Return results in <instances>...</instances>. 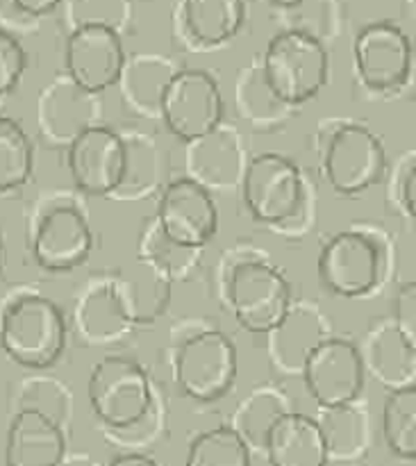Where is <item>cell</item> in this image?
<instances>
[{
	"instance_id": "1",
	"label": "cell",
	"mask_w": 416,
	"mask_h": 466,
	"mask_svg": "<svg viewBox=\"0 0 416 466\" xmlns=\"http://www.w3.org/2000/svg\"><path fill=\"white\" fill-rule=\"evenodd\" d=\"M391 250L385 237L371 228L337 232L319 253L317 273L323 289L341 299L373 294L390 276Z\"/></svg>"
},
{
	"instance_id": "2",
	"label": "cell",
	"mask_w": 416,
	"mask_h": 466,
	"mask_svg": "<svg viewBox=\"0 0 416 466\" xmlns=\"http://www.w3.org/2000/svg\"><path fill=\"white\" fill-rule=\"evenodd\" d=\"M0 349L25 369H46L66 349V319L55 300L18 294L0 309Z\"/></svg>"
},
{
	"instance_id": "3",
	"label": "cell",
	"mask_w": 416,
	"mask_h": 466,
	"mask_svg": "<svg viewBox=\"0 0 416 466\" xmlns=\"http://www.w3.org/2000/svg\"><path fill=\"white\" fill-rule=\"evenodd\" d=\"M259 66L276 98L289 107H300L326 86L330 55L314 32L289 27L271 36Z\"/></svg>"
},
{
	"instance_id": "4",
	"label": "cell",
	"mask_w": 416,
	"mask_h": 466,
	"mask_svg": "<svg viewBox=\"0 0 416 466\" xmlns=\"http://www.w3.org/2000/svg\"><path fill=\"white\" fill-rule=\"evenodd\" d=\"M223 296L235 321L253 335H269L294 303L285 273L262 258L232 262L223 278Z\"/></svg>"
},
{
	"instance_id": "5",
	"label": "cell",
	"mask_w": 416,
	"mask_h": 466,
	"mask_svg": "<svg viewBox=\"0 0 416 466\" xmlns=\"http://www.w3.org/2000/svg\"><path fill=\"white\" fill-rule=\"evenodd\" d=\"M91 412L114 432H126L144 423L155 405L148 373L126 355H105L94 364L86 382Z\"/></svg>"
},
{
	"instance_id": "6",
	"label": "cell",
	"mask_w": 416,
	"mask_h": 466,
	"mask_svg": "<svg viewBox=\"0 0 416 466\" xmlns=\"http://www.w3.org/2000/svg\"><path fill=\"white\" fill-rule=\"evenodd\" d=\"M239 373V355L226 332L203 328L180 341L173 358V378L187 399L212 403L232 390Z\"/></svg>"
},
{
	"instance_id": "7",
	"label": "cell",
	"mask_w": 416,
	"mask_h": 466,
	"mask_svg": "<svg viewBox=\"0 0 416 466\" xmlns=\"http://www.w3.org/2000/svg\"><path fill=\"white\" fill-rule=\"evenodd\" d=\"M321 168L337 194L358 196L385 180V144L362 123L341 121L323 139Z\"/></svg>"
},
{
	"instance_id": "8",
	"label": "cell",
	"mask_w": 416,
	"mask_h": 466,
	"mask_svg": "<svg viewBox=\"0 0 416 466\" xmlns=\"http://www.w3.org/2000/svg\"><path fill=\"white\" fill-rule=\"evenodd\" d=\"M250 217L267 226H287L305 208L308 189L294 159L280 153L255 155L239 182Z\"/></svg>"
},
{
	"instance_id": "9",
	"label": "cell",
	"mask_w": 416,
	"mask_h": 466,
	"mask_svg": "<svg viewBox=\"0 0 416 466\" xmlns=\"http://www.w3.org/2000/svg\"><path fill=\"white\" fill-rule=\"evenodd\" d=\"M226 100L221 86L200 68H178L162 96L159 118L180 141L200 139L223 126Z\"/></svg>"
},
{
	"instance_id": "10",
	"label": "cell",
	"mask_w": 416,
	"mask_h": 466,
	"mask_svg": "<svg viewBox=\"0 0 416 466\" xmlns=\"http://www.w3.org/2000/svg\"><path fill=\"white\" fill-rule=\"evenodd\" d=\"M30 248L35 262L46 271L82 267L94 250V232L85 209L66 198L44 205L32 226Z\"/></svg>"
},
{
	"instance_id": "11",
	"label": "cell",
	"mask_w": 416,
	"mask_h": 466,
	"mask_svg": "<svg viewBox=\"0 0 416 466\" xmlns=\"http://www.w3.org/2000/svg\"><path fill=\"white\" fill-rule=\"evenodd\" d=\"M66 164L82 194L98 198L118 194L126 180V139L112 127L96 123L66 146Z\"/></svg>"
},
{
	"instance_id": "12",
	"label": "cell",
	"mask_w": 416,
	"mask_h": 466,
	"mask_svg": "<svg viewBox=\"0 0 416 466\" xmlns=\"http://www.w3.org/2000/svg\"><path fill=\"white\" fill-rule=\"evenodd\" d=\"M155 223L171 241L200 250L218 232V208L212 191L191 176L176 177L159 194Z\"/></svg>"
},
{
	"instance_id": "13",
	"label": "cell",
	"mask_w": 416,
	"mask_h": 466,
	"mask_svg": "<svg viewBox=\"0 0 416 466\" xmlns=\"http://www.w3.org/2000/svg\"><path fill=\"white\" fill-rule=\"evenodd\" d=\"M300 378L319 408L358 400L367 382L362 350L353 341L330 335L312 350Z\"/></svg>"
},
{
	"instance_id": "14",
	"label": "cell",
	"mask_w": 416,
	"mask_h": 466,
	"mask_svg": "<svg viewBox=\"0 0 416 466\" xmlns=\"http://www.w3.org/2000/svg\"><path fill=\"white\" fill-rule=\"evenodd\" d=\"M353 62L367 89L380 94L401 89L412 73V41L394 23H369L355 36Z\"/></svg>"
},
{
	"instance_id": "15",
	"label": "cell",
	"mask_w": 416,
	"mask_h": 466,
	"mask_svg": "<svg viewBox=\"0 0 416 466\" xmlns=\"http://www.w3.org/2000/svg\"><path fill=\"white\" fill-rule=\"evenodd\" d=\"M126 59L121 32L105 25L73 27L64 48L66 76L91 94L118 85Z\"/></svg>"
},
{
	"instance_id": "16",
	"label": "cell",
	"mask_w": 416,
	"mask_h": 466,
	"mask_svg": "<svg viewBox=\"0 0 416 466\" xmlns=\"http://www.w3.org/2000/svg\"><path fill=\"white\" fill-rule=\"evenodd\" d=\"M100 116V94L82 89L64 73L39 96V127L53 144L68 146L82 130L96 126Z\"/></svg>"
},
{
	"instance_id": "17",
	"label": "cell",
	"mask_w": 416,
	"mask_h": 466,
	"mask_svg": "<svg viewBox=\"0 0 416 466\" xmlns=\"http://www.w3.org/2000/svg\"><path fill=\"white\" fill-rule=\"evenodd\" d=\"M66 455L62 421L36 408L14 414L5 437V466H57Z\"/></svg>"
},
{
	"instance_id": "18",
	"label": "cell",
	"mask_w": 416,
	"mask_h": 466,
	"mask_svg": "<svg viewBox=\"0 0 416 466\" xmlns=\"http://www.w3.org/2000/svg\"><path fill=\"white\" fill-rule=\"evenodd\" d=\"M330 337L326 317L312 303H291L289 312L269 332L273 367L287 376H300L312 350Z\"/></svg>"
},
{
	"instance_id": "19",
	"label": "cell",
	"mask_w": 416,
	"mask_h": 466,
	"mask_svg": "<svg viewBox=\"0 0 416 466\" xmlns=\"http://www.w3.org/2000/svg\"><path fill=\"white\" fill-rule=\"evenodd\" d=\"M76 326L86 344H117L132 328V309L117 280H94L76 303Z\"/></svg>"
},
{
	"instance_id": "20",
	"label": "cell",
	"mask_w": 416,
	"mask_h": 466,
	"mask_svg": "<svg viewBox=\"0 0 416 466\" xmlns=\"http://www.w3.org/2000/svg\"><path fill=\"white\" fill-rule=\"evenodd\" d=\"M246 0H180L178 27L194 48L209 50L228 44L241 32Z\"/></svg>"
},
{
	"instance_id": "21",
	"label": "cell",
	"mask_w": 416,
	"mask_h": 466,
	"mask_svg": "<svg viewBox=\"0 0 416 466\" xmlns=\"http://www.w3.org/2000/svg\"><path fill=\"white\" fill-rule=\"evenodd\" d=\"M262 453L271 466H328L330 462L317 419L294 410L278 419Z\"/></svg>"
},
{
	"instance_id": "22",
	"label": "cell",
	"mask_w": 416,
	"mask_h": 466,
	"mask_svg": "<svg viewBox=\"0 0 416 466\" xmlns=\"http://www.w3.org/2000/svg\"><path fill=\"white\" fill-rule=\"evenodd\" d=\"M362 360L367 376L371 373L387 390L416 385V353L396 328L394 319L378 321L364 339Z\"/></svg>"
},
{
	"instance_id": "23",
	"label": "cell",
	"mask_w": 416,
	"mask_h": 466,
	"mask_svg": "<svg viewBox=\"0 0 416 466\" xmlns=\"http://www.w3.org/2000/svg\"><path fill=\"white\" fill-rule=\"evenodd\" d=\"M189 164L194 180L212 187H235L241 182L246 164L241 162L239 139L232 130L218 126L209 135L189 141Z\"/></svg>"
},
{
	"instance_id": "24",
	"label": "cell",
	"mask_w": 416,
	"mask_h": 466,
	"mask_svg": "<svg viewBox=\"0 0 416 466\" xmlns=\"http://www.w3.org/2000/svg\"><path fill=\"white\" fill-rule=\"evenodd\" d=\"M176 71L178 68L173 66L171 59L162 55L137 53L127 57L118 80L127 107L139 112L141 116L159 118L162 96Z\"/></svg>"
},
{
	"instance_id": "25",
	"label": "cell",
	"mask_w": 416,
	"mask_h": 466,
	"mask_svg": "<svg viewBox=\"0 0 416 466\" xmlns=\"http://www.w3.org/2000/svg\"><path fill=\"white\" fill-rule=\"evenodd\" d=\"M317 423L326 440L328 458L335 462H355L362 458L371 444V423L369 412L362 403L335 405V408H319Z\"/></svg>"
},
{
	"instance_id": "26",
	"label": "cell",
	"mask_w": 416,
	"mask_h": 466,
	"mask_svg": "<svg viewBox=\"0 0 416 466\" xmlns=\"http://www.w3.org/2000/svg\"><path fill=\"white\" fill-rule=\"evenodd\" d=\"M291 412L289 400L276 387H258L239 403L235 412L232 428L241 435V440L250 446V451H264L267 437L280 417Z\"/></svg>"
},
{
	"instance_id": "27",
	"label": "cell",
	"mask_w": 416,
	"mask_h": 466,
	"mask_svg": "<svg viewBox=\"0 0 416 466\" xmlns=\"http://www.w3.org/2000/svg\"><path fill=\"white\" fill-rule=\"evenodd\" d=\"M382 437L396 458L416 460V385L390 390L382 405Z\"/></svg>"
},
{
	"instance_id": "28",
	"label": "cell",
	"mask_w": 416,
	"mask_h": 466,
	"mask_svg": "<svg viewBox=\"0 0 416 466\" xmlns=\"http://www.w3.org/2000/svg\"><path fill=\"white\" fill-rule=\"evenodd\" d=\"M35 168V146L16 118L0 116V191L25 185Z\"/></svg>"
},
{
	"instance_id": "29",
	"label": "cell",
	"mask_w": 416,
	"mask_h": 466,
	"mask_svg": "<svg viewBox=\"0 0 416 466\" xmlns=\"http://www.w3.org/2000/svg\"><path fill=\"white\" fill-rule=\"evenodd\" d=\"M185 466H253L250 446L232 426L212 428L191 441Z\"/></svg>"
},
{
	"instance_id": "30",
	"label": "cell",
	"mask_w": 416,
	"mask_h": 466,
	"mask_svg": "<svg viewBox=\"0 0 416 466\" xmlns=\"http://www.w3.org/2000/svg\"><path fill=\"white\" fill-rule=\"evenodd\" d=\"M73 27L105 25L121 32L132 16V0H64Z\"/></svg>"
},
{
	"instance_id": "31",
	"label": "cell",
	"mask_w": 416,
	"mask_h": 466,
	"mask_svg": "<svg viewBox=\"0 0 416 466\" xmlns=\"http://www.w3.org/2000/svg\"><path fill=\"white\" fill-rule=\"evenodd\" d=\"M141 253H144L146 262L157 267V271L168 273V276H180V273L189 271L198 250L185 248V246L171 241L153 221L146 230L144 241H141Z\"/></svg>"
},
{
	"instance_id": "32",
	"label": "cell",
	"mask_w": 416,
	"mask_h": 466,
	"mask_svg": "<svg viewBox=\"0 0 416 466\" xmlns=\"http://www.w3.org/2000/svg\"><path fill=\"white\" fill-rule=\"evenodd\" d=\"M27 66L25 48L12 30L0 27V98L12 94Z\"/></svg>"
},
{
	"instance_id": "33",
	"label": "cell",
	"mask_w": 416,
	"mask_h": 466,
	"mask_svg": "<svg viewBox=\"0 0 416 466\" xmlns=\"http://www.w3.org/2000/svg\"><path fill=\"white\" fill-rule=\"evenodd\" d=\"M394 323L410 349L416 353V280L408 282L399 289L394 300Z\"/></svg>"
},
{
	"instance_id": "34",
	"label": "cell",
	"mask_w": 416,
	"mask_h": 466,
	"mask_svg": "<svg viewBox=\"0 0 416 466\" xmlns=\"http://www.w3.org/2000/svg\"><path fill=\"white\" fill-rule=\"evenodd\" d=\"M394 198L405 214L416 223V155L401 167L396 176Z\"/></svg>"
},
{
	"instance_id": "35",
	"label": "cell",
	"mask_w": 416,
	"mask_h": 466,
	"mask_svg": "<svg viewBox=\"0 0 416 466\" xmlns=\"http://www.w3.org/2000/svg\"><path fill=\"white\" fill-rule=\"evenodd\" d=\"M35 21L36 18H30L18 9L16 0H0V23L5 30H27L30 25H35Z\"/></svg>"
},
{
	"instance_id": "36",
	"label": "cell",
	"mask_w": 416,
	"mask_h": 466,
	"mask_svg": "<svg viewBox=\"0 0 416 466\" xmlns=\"http://www.w3.org/2000/svg\"><path fill=\"white\" fill-rule=\"evenodd\" d=\"M62 3L64 0H16L18 9H21L23 14H27L30 18L46 16V14L55 12Z\"/></svg>"
},
{
	"instance_id": "37",
	"label": "cell",
	"mask_w": 416,
	"mask_h": 466,
	"mask_svg": "<svg viewBox=\"0 0 416 466\" xmlns=\"http://www.w3.org/2000/svg\"><path fill=\"white\" fill-rule=\"evenodd\" d=\"M105 466H157V462L144 453H121L114 455Z\"/></svg>"
},
{
	"instance_id": "38",
	"label": "cell",
	"mask_w": 416,
	"mask_h": 466,
	"mask_svg": "<svg viewBox=\"0 0 416 466\" xmlns=\"http://www.w3.org/2000/svg\"><path fill=\"white\" fill-rule=\"evenodd\" d=\"M57 466H100L96 460H91L89 455H64L62 462Z\"/></svg>"
},
{
	"instance_id": "39",
	"label": "cell",
	"mask_w": 416,
	"mask_h": 466,
	"mask_svg": "<svg viewBox=\"0 0 416 466\" xmlns=\"http://www.w3.org/2000/svg\"><path fill=\"white\" fill-rule=\"evenodd\" d=\"M269 3H271L273 7H282V9H294V7H300V5L309 3V0H269Z\"/></svg>"
},
{
	"instance_id": "40",
	"label": "cell",
	"mask_w": 416,
	"mask_h": 466,
	"mask_svg": "<svg viewBox=\"0 0 416 466\" xmlns=\"http://www.w3.org/2000/svg\"><path fill=\"white\" fill-rule=\"evenodd\" d=\"M5 267V244H3V237H0V271Z\"/></svg>"
}]
</instances>
